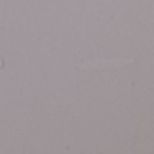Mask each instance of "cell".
Here are the masks:
<instances>
[{
    "mask_svg": "<svg viewBox=\"0 0 154 154\" xmlns=\"http://www.w3.org/2000/svg\"><path fill=\"white\" fill-rule=\"evenodd\" d=\"M2 67H4V61H3V59L0 57V68Z\"/></svg>",
    "mask_w": 154,
    "mask_h": 154,
    "instance_id": "obj_1",
    "label": "cell"
}]
</instances>
